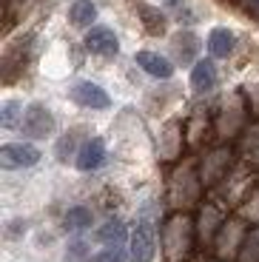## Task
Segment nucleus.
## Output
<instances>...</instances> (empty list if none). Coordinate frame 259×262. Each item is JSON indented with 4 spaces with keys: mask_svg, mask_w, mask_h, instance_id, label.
Returning <instances> with one entry per match:
<instances>
[{
    "mask_svg": "<svg viewBox=\"0 0 259 262\" xmlns=\"http://www.w3.org/2000/svg\"><path fill=\"white\" fill-rule=\"evenodd\" d=\"M74 143H77V134H66V137L57 143V157L60 160H69L66 154H77V151H74Z\"/></svg>",
    "mask_w": 259,
    "mask_h": 262,
    "instance_id": "412c9836",
    "label": "nucleus"
},
{
    "mask_svg": "<svg viewBox=\"0 0 259 262\" xmlns=\"http://www.w3.org/2000/svg\"><path fill=\"white\" fill-rule=\"evenodd\" d=\"M128 256L131 262H154L157 256V225L148 214H140L134 231L128 236Z\"/></svg>",
    "mask_w": 259,
    "mask_h": 262,
    "instance_id": "f03ea898",
    "label": "nucleus"
},
{
    "mask_svg": "<svg viewBox=\"0 0 259 262\" xmlns=\"http://www.w3.org/2000/svg\"><path fill=\"white\" fill-rule=\"evenodd\" d=\"M40 148L32 143H6L0 148V165L6 171H14V168H32V165L40 163Z\"/></svg>",
    "mask_w": 259,
    "mask_h": 262,
    "instance_id": "7ed1b4c3",
    "label": "nucleus"
},
{
    "mask_svg": "<svg viewBox=\"0 0 259 262\" xmlns=\"http://www.w3.org/2000/svg\"><path fill=\"white\" fill-rule=\"evenodd\" d=\"M103 163H105V143L100 137L85 140L77 148V154H74V165H77L80 171H85V174H89V171H97Z\"/></svg>",
    "mask_w": 259,
    "mask_h": 262,
    "instance_id": "6e6552de",
    "label": "nucleus"
},
{
    "mask_svg": "<svg viewBox=\"0 0 259 262\" xmlns=\"http://www.w3.org/2000/svg\"><path fill=\"white\" fill-rule=\"evenodd\" d=\"M197 46H200V43H197L194 34H188V32L180 34V37H177V57H180V63H191Z\"/></svg>",
    "mask_w": 259,
    "mask_h": 262,
    "instance_id": "6ab92c4d",
    "label": "nucleus"
},
{
    "mask_svg": "<svg viewBox=\"0 0 259 262\" xmlns=\"http://www.w3.org/2000/svg\"><path fill=\"white\" fill-rule=\"evenodd\" d=\"M63 223L69 231H85L91 228V223H94V214H91L89 205H72V208L66 211Z\"/></svg>",
    "mask_w": 259,
    "mask_h": 262,
    "instance_id": "2eb2a0df",
    "label": "nucleus"
},
{
    "mask_svg": "<svg viewBox=\"0 0 259 262\" xmlns=\"http://www.w3.org/2000/svg\"><path fill=\"white\" fill-rule=\"evenodd\" d=\"M20 120H23V103L6 100V103L0 105V125L3 128H14V125H20Z\"/></svg>",
    "mask_w": 259,
    "mask_h": 262,
    "instance_id": "a211bd4d",
    "label": "nucleus"
},
{
    "mask_svg": "<svg viewBox=\"0 0 259 262\" xmlns=\"http://www.w3.org/2000/svg\"><path fill=\"white\" fill-rule=\"evenodd\" d=\"M69 97H72L77 105H83V108H91V112H103V108L111 105L109 92H105L103 85L91 83V80H80V83H74L72 89H69Z\"/></svg>",
    "mask_w": 259,
    "mask_h": 262,
    "instance_id": "39448f33",
    "label": "nucleus"
},
{
    "mask_svg": "<svg viewBox=\"0 0 259 262\" xmlns=\"http://www.w3.org/2000/svg\"><path fill=\"white\" fill-rule=\"evenodd\" d=\"M233 46H236V37H233L231 29H211V34H208V54L214 60H225L228 54L233 52Z\"/></svg>",
    "mask_w": 259,
    "mask_h": 262,
    "instance_id": "9b49d317",
    "label": "nucleus"
},
{
    "mask_svg": "<svg viewBox=\"0 0 259 262\" xmlns=\"http://www.w3.org/2000/svg\"><path fill=\"white\" fill-rule=\"evenodd\" d=\"M66 259H91V254H89V245L83 243V239H77L74 245H69V256Z\"/></svg>",
    "mask_w": 259,
    "mask_h": 262,
    "instance_id": "4be33fe9",
    "label": "nucleus"
},
{
    "mask_svg": "<svg viewBox=\"0 0 259 262\" xmlns=\"http://www.w3.org/2000/svg\"><path fill=\"white\" fill-rule=\"evenodd\" d=\"M231 157H233L231 148H217L214 154H208V157L202 160V168H200V183L205 185V188H214L228 171H231V163H233Z\"/></svg>",
    "mask_w": 259,
    "mask_h": 262,
    "instance_id": "423d86ee",
    "label": "nucleus"
},
{
    "mask_svg": "<svg viewBox=\"0 0 259 262\" xmlns=\"http://www.w3.org/2000/svg\"><path fill=\"white\" fill-rule=\"evenodd\" d=\"M89 262H125L123 251L117 248V245H109L105 251H97V254H91Z\"/></svg>",
    "mask_w": 259,
    "mask_h": 262,
    "instance_id": "aec40b11",
    "label": "nucleus"
},
{
    "mask_svg": "<svg viewBox=\"0 0 259 262\" xmlns=\"http://www.w3.org/2000/svg\"><path fill=\"white\" fill-rule=\"evenodd\" d=\"M236 262H259V228H251L242 239V248L236 254Z\"/></svg>",
    "mask_w": 259,
    "mask_h": 262,
    "instance_id": "f3484780",
    "label": "nucleus"
},
{
    "mask_svg": "<svg viewBox=\"0 0 259 262\" xmlns=\"http://www.w3.org/2000/svg\"><path fill=\"white\" fill-rule=\"evenodd\" d=\"M94 236H97V243H103V245H117V248H120V245L128 239V228L123 225V220L109 216V220H105V223L97 228V234H94Z\"/></svg>",
    "mask_w": 259,
    "mask_h": 262,
    "instance_id": "f8f14e48",
    "label": "nucleus"
},
{
    "mask_svg": "<svg viewBox=\"0 0 259 262\" xmlns=\"http://www.w3.org/2000/svg\"><path fill=\"white\" fill-rule=\"evenodd\" d=\"M191 89L200 94H208L217 89V66L214 60H197L194 69H191Z\"/></svg>",
    "mask_w": 259,
    "mask_h": 262,
    "instance_id": "9d476101",
    "label": "nucleus"
},
{
    "mask_svg": "<svg viewBox=\"0 0 259 262\" xmlns=\"http://www.w3.org/2000/svg\"><path fill=\"white\" fill-rule=\"evenodd\" d=\"M242 163H256L259 165V123L248 125L240 137V148H236Z\"/></svg>",
    "mask_w": 259,
    "mask_h": 262,
    "instance_id": "ddd939ff",
    "label": "nucleus"
},
{
    "mask_svg": "<svg viewBox=\"0 0 259 262\" xmlns=\"http://www.w3.org/2000/svg\"><path fill=\"white\" fill-rule=\"evenodd\" d=\"M85 49L97 57H117L120 54V40H117L114 29L109 26H91L85 32Z\"/></svg>",
    "mask_w": 259,
    "mask_h": 262,
    "instance_id": "0eeeda50",
    "label": "nucleus"
},
{
    "mask_svg": "<svg viewBox=\"0 0 259 262\" xmlns=\"http://www.w3.org/2000/svg\"><path fill=\"white\" fill-rule=\"evenodd\" d=\"M140 17H143V26H145V32L148 34H165V14L160 12V9H154V6H143L140 9Z\"/></svg>",
    "mask_w": 259,
    "mask_h": 262,
    "instance_id": "dca6fc26",
    "label": "nucleus"
},
{
    "mask_svg": "<svg viewBox=\"0 0 259 262\" xmlns=\"http://www.w3.org/2000/svg\"><path fill=\"white\" fill-rule=\"evenodd\" d=\"M197 239V225L188 214H174L162 225V251L168 262H185Z\"/></svg>",
    "mask_w": 259,
    "mask_h": 262,
    "instance_id": "f257e3e1",
    "label": "nucleus"
},
{
    "mask_svg": "<svg viewBox=\"0 0 259 262\" xmlns=\"http://www.w3.org/2000/svg\"><path fill=\"white\" fill-rule=\"evenodd\" d=\"M134 63L140 66L145 74H151V77H157V80H168L171 74H174V63H171L168 57L157 54V52H137Z\"/></svg>",
    "mask_w": 259,
    "mask_h": 262,
    "instance_id": "1a4fd4ad",
    "label": "nucleus"
},
{
    "mask_svg": "<svg viewBox=\"0 0 259 262\" xmlns=\"http://www.w3.org/2000/svg\"><path fill=\"white\" fill-rule=\"evenodd\" d=\"M20 131H23L26 137H34V140L49 137V134L54 131V117H52V112H49L46 105H40V103H32L26 112H23Z\"/></svg>",
    "mask_w": 259,
    "mask_h": 262,
    "instance_id": "20e7f679",
    "label": "nucleus"
},
{
    "mask_svg": "<svg viewBox=\"0 0 259 262\" xmlns=\"http://www.w3.org/2000/svg\"><path fill=\"white\" fill-rule=\"evenodd\" d=\"M214 262H225V259H214Z\"/></svg>",
    "mask_w": 259,
    "mask_h": 262,
    "instance_id": "5701e85b",
    "label": "nucleus"
},
{
    "mask_svg": "<svg viewBox=\"0 0 259 262\" xmlns=\"http://www.w3.org/2000/svg\"><path fill=\"white\" fill-rule=\"evenodd\" d=\"M69 20H72L77 29H91L94 20H97V6H94V0H74L72 9H69Z\"/></svg>",
    "mask_w": 259,
    "mask_h": 262,
    "instance_id": "4468645a",
    "label": "nucleus"
}]
</instances>
